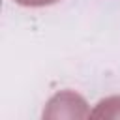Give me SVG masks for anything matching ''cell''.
<instances>
[{"label":"cell","mask_w":120,"mask_h":120,"mask_svg":"<svg viewBox=\"0 0 120 120\" xmlns=\"http://www.w3.org/2000/svg\"><path fill=\"white\" fill-rule=\"evenodd\" d=\"M19 4H24V6H43V4H51V2H56V0H17Z\"/></svg>","instance_id":"6da1fadb"}]
</instances>
